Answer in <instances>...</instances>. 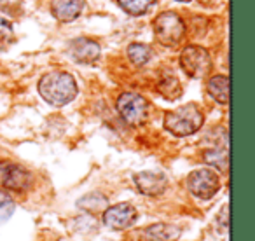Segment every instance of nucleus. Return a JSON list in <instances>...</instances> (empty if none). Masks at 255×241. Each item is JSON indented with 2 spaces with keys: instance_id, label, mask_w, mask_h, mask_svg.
Instances as JSON below:
<instances>
[{
  "instance_id": "obj_1",
  "label": "nucleus",
  "mask_w": 255,
  "mask_h": 241,
  "mask_svg": "<svg viewBox=\"0 0 255 241\" xmlns=\"http://www.w3.org/2000/svg\"><path fill=\"white\" fill-rule=\"evenodd\" d=\"M39 93L49 105L63 107L77 96V82L68 72L54 70L40 77Z\"/></svg>"
},
{
  "instance_id": "obj_2",
  "label": "nucleus",
  "mask_w": 255,
  "mask_h": 241,
  "mask_svg": "<svg viewBox=\"0 0 255 241\" xmlns=\"http://www.w3.org/2000/svg\"><path fill=\"white\" fill-rule=\"evenodd\" d=\"M205 122L201 109L196 103H185L164 116V128L175 136H191L201 129Z\"/></svg>"
},
{
  "instance_id": "obj_3",
  "label": "nucleus",
  "mask_w": 255,
  "mask_h": 241,
  "mask_svg": "<svg viewBox=\"0 0 255 241\" xmlns=\"http://www.w3.org/2000/svg\"><path fill=\"white\" fill-rule=\"evenodd\" d=\"M154 35L164 47H177L185 37V23L177 12H161L154 19Z\"/></svg>"
},
{
  "instance_id": "obj_4",
  "label": "nucleus",
  "mask_w": 255,
  "mask_h": 241,
  "mask_svg": "<svg viewBox=\"0 0 255 241\" xmlns=\"http://www.w3.org/2000/svg\"><path fill=\"white\" fill-rule=\"evenodd\" d=\"M117 112L129 126H142L149 119V102L138 93H123L116 102Z\"/></svg>"
},
{
  "instance_id": "obj_5",
  "label": "nucleus",
  "mask_w": 255,
  "mask_h": 241,
  "mask_svg": "<svg viewBox=\"0 0 255 241\" xmlns=\"http://www.w3.org/2000/svg\"><path fill=\"white\" fill-rule=\"evenodd\" d=\"M180 67L189 77L205 79L213 68V60L210 53L201 46H185L180 53Z\"/></svg>"
},
{
  "instance_id": "obj_6",
  "label": "nucleus",
  "mask_w": 255,
  "mask_h": 241,
  "mask_svg": "<svg viewBox=\"0 0 255 241\" xmlns=\"http://www.w3.org/2000/svg\"><path fill=\"white\" fill-rule=\"evenodd\" d=\"M187 189L191 191V194L198 199H212L217 192L220 191V178L210 168H201V170H194L189 173L187 180Z\"/></svg>"
},
{
  "instance_id": "obj_7",
  "label": "nucleus",
  "mask_w": 255,
  "mask_h": 241,
  "mask_svg": "<svg viewBox=\"0 0 255 241\" xmlns=\"http://www.w3.org/2000/svg\"><path fill=\"white\" fill-rule=\"evenodd\" d=\"M32 185V175L12 161H0V187L2 191L23 192Z\"/></svg>"
},
{
  "instance_id": "obj_8",
  "label": "nucleus",
  "mask_w": 255,
  "mask_h": 241,
  "mask_svg": "<svg viewBox=\"0 0 255 241\" xmlns=\"http://www.w3.org/2000/svg\"><path fill=\"white\" fill-rule=\"evenodd\" d=\"M138 219V212L129 203H117L103 212V224L114 231H124L135 226Z\"/></svg>"
},
{
  "instance_id": "obj_9",
  "label": "nucleus",
  "mask_w": 255,
  "mask_h": 241,
  "mask_svg": "<svg viewBox=\"0 0 255 241\" xmlns=\"http://www.w3.org/2000/svg\"><path fill=\"white\" fill-rule=\"evenodd\" d=\"M133 182L140 194L150 196V198L163 196L168 189L166 175L159 173V171H140V173L133 175Z\"/></svg>"
},
{
  "instance_id": "obj_10",
  "label": "nucleus",
  "mask_w": 255,
  "mask_h": 241,
  "mask_svg": "<svg viewBox=\"0 0 255 241\" xmlns=\"http://www.w3.org/2000/svg\"><path fill=\"white\" fill-rule=\"evenodd\" d=\"M68 53H70L72 60H75L77 63L93 65L102 56V47H100L98 42H95V40L86 39V37H79V39L70 42Z\"/></svg>"
},
{
  "instance_id": "obj_11",
  "label": "nucleus",
  "mask_w": 255,
  "mask_h": 241,
  "mask_svg": "<svg viewBox=\"0 0 255 241\" xmlns=\"http://www.w3.org/2000/svg\"><path fill=\"white\" fill-rule=\"evenodd\" d=\"M86 0H53L51 2V12L61 23H70L81 16L84 11Z\"/></svg>"
},
{
  "instance_id": "obj_12",
  "label": "nucleus",
  "mask_w": 255,
  "mask_h": 241,
  "mask_svg": "<svg viewBox=\"0 0 255 241\" xmlns=\"http://www.w3.org/2000/svg\"><path fill=\"white\" fill-rule=\"evenodd\" d=\"M206 91L217 103L227 105L229 103V79L226 75H213L206 82Z\"/></svg>"
},
{
  "instance_id": "obj_13",
  "label": "nucleus",
  "mask_w": 255,
  "mask_h": 241,
  "mask_svg": "<svg viewBox=\"0 0 255 241\" xmlns=\"http://www.w3.org/2000/svg\"><path fill=\"white\" fill-rule=\"evenodd\" d=\"M182 229L171 224H154L145 229V238L149 241H177Z\"/></svg>"
},
{
  "instance_id": "obj_14",
  "label": "nucleus",
  "mask_w": 255,
  "mask_h": 241,
  "mask_svg": "<svg viewBox=\"0 0 255 241\" xmlns=\"http://www.w3.org/2000/svg\"><path fill=\"white\" fill-rule=\"evenodd\" d=\"M156 89H157V93L163 96V98L170 100V102H173V100H178L182 96V93H184L180 81H178L175 75H164V77L161 79L159 82H157Z\"/></svg>"
},
{
  "instance_id": "obj_15",
  "label": "nucleus",
  "mask_w": 255,
  "mask_h": 241,
  "mask_svg": "<svg viewBox=\"0 0 255 241\" xmlns=\"http://www.w3.org/2000/svg\"><path fill=\"white\" fill-rule=\"evenodd\" d=\"M126 54L135 67H143V65L149 63L150 58H152V49H150L147 44L135 42V44H129V46H128Z\"/></svg>"
},
{
  "instance_id": "obj_16",
  "label": "nucleus",
  "mask_w": 255,
  "mask_h": 241,
  "mask_svg": "<svg viewBox=\"0 0 255 241\" xmlns=\"http://www.w3.org/2000/svg\"><path fill=\"white\" fill-rule=\"evenodd\" d=\"M77 206L89 213H100V212H105V210L109 208V201H107V198L103 194L93 192V194L84 196L82 199H79Z\"/></svg>"
},
{
  "instance_id": "obj_17",
  "label": "nucleus",
  "mask_w": 255,
  "mask_h": 241,
  "mask_svg": "<svg viewBox=\"0 0 255 241\" xmlns=\"http://www.w3.org/2000/svg\"><path fill=\"white\" fill-rule=\"evenodd\" d=\"M205 163H208L210 166H213L219 171H227L229 170V156H227L226 149H210L205 150L203 154Z\"/></svg>"
},
{
  "instance_id": "obj_18",
  "label": "nucleus",
  "mask_w": 255,
  "mask_h": 241,
  "mask_svg": "<svg viewBox=\"0 0 255 241\" xmlns=\"http://www.w3.org/2000/svg\"><path fill=\"white\" fill-rule=\"evenodd\" d=\"M117 4L131 16H142L152 7L154 0H117Z\"/></svg>"
},
{
  "instance_id": "obj_19",
  "label": "nucleus",
  "mask_w": 255,
  "mask_h": 241,
  "mask_svg": "<svg viewBox=\"0 0 255 241\" xmlns=\"http://www.w3.org/2000/svg\"><path fill=\"white\" fill-rule=\"evenodd\" d=\"M14 208H16V203L12 199V196L7 191L0 189V224L7 222L11 219L12 213H14Z\"/></svg>"
},
{
  "instance_id": "obj_20",
  "label": "nucleus",
  "mask_w": 255,
  "mask_h": 241,
  "mask_svg": "<svg viewBox=\"0 0 255 241\" xmlns=\"http://www.w3.org/2000/svg\"><path fill=\"white\" fill-rule=\"evenodd\" d=\"M14 42V30L7 19L0 18V49H5Z\"/></svg>"
},
{
  "instance_id": "obj_21",
  "label": "nucleus",
  "mask_w": 255,
  "mask_h": 241,
  "mask_svg": "<svg viewBox=\"0 0 255 241\" xmlns=\"http://www.w3.org/2000/svg\"><path fill=\"white\" fill-rule=\"evenodd\" d=\"M177 2H191V0H177Z\"/></svg>"
}]
</instances>
